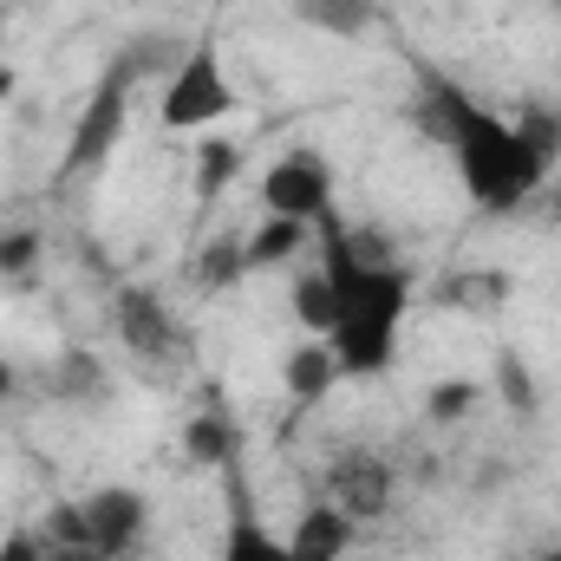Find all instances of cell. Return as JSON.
<instances>
[{
    "instance_id": "obj_1",
    "label": "cell",
    "mask_w": 561,
    "mask_h": 561,
    "mask_svg": "<svg viewBox=\"0 0 561 561\" xmlns=\"http://www.w3.org/2000/svg\"><path fill=\"white\" fill-rule=\"evenodd\" d=\"M419 112H424V131L444 138L463 196H470L483 216H516V209H529V203L542 196L549 163L529 150V138H523L516 118L490 112L483 99H470L457 79H437V72L419 79Z\"/></svg>"
},
{
    "instance_id": "obj_2",
    "label": "cell",
    "mask_w": 561,
    "mask_h": 561,
    "mask_svg": "<svg viewBox=\"0 0 561 561\" xmlns=\"http://www.w3.org/2000/svg\"><path fill=\"white\" fill-rule=\"evenodd\" d=\"M320 268L333 280V327L327 346L340 359V379H379L399 359V327L412 307V275L359 242L340 216H320Z\"/></svg>"
},
{
    "instance_id": "obj_3",
    "label": "cell",
    "mask_w": 561,
    "mask_h": 561,
    "mask_svg": "<svg viewBox=\"0 0 561 561\" xmlns=\"http://www.w3.org/2000/svg\"><path fill=\"white\" fill-rule=\"evenodd\" d=\"M236 112H242V92H236L229 72H222L216 39H196V46L183 53V66L163 79L157 118H163L170 131H203V125H222V118H236Z\"/></svg>"
},
{
    "instance_id": "obj_4",
    "label": "cell",
    "mask_w": 561,
    "mask_h": 561,
    "mask_svg": "<svg viewBox=\"0 0 561 561\" xmlns=\"http://www.w3.org/2000/svg\"><path fill=\"white\" fill-rule=\"evenodd\" d=\"M144 79L131 72V59L125 53H112L105 59V72H99V85H92V99H85V112H79V125H72V138H66V170H99L118 138H125V118H131V92H138Z\"/></svg>"
},
{
    "instance_id": "obj_5",
    "label": "cell",
    "mask_w": 561,
    "mask_h": 561,
    "mask_svg": "<svg viewBox=\"0 0 561 561\" xmlns=\"http://www.w3.org/2000/svg\"><path fill=\"white\" fill-rule=\"evenodd\" d=\"M150 523L157 510L131 483H99L92 496H79V536L99 561H138L150 542Z\"/></svg>"
},
{
    "instance_id": "obj_6",
    "label": "cell",
    "mask_w": 561,
    "mask_h": 561,
    "mask_svg": "<svg viewBox=\"0 0 561 561\" xmlns=\"http://www.w3.org/2000/svg\"><path fill=\"white\" fill-rule=\"evenodd\" d=\"M262 209L287 222H320L333 216V170L320 150H287L262 170Z\"/></svg>"
},
{
    "instance_id": "obj_7",
    "label": "cell",
    "mask_w": 561,
    "mask_h": 561,
    "mask_svg": "<svg viewBox=\"0 0 561 561\" xmlns=\"http://www.w3.org/2000/svg\"><path fill=\"white\" fill-rule=\"evenodd\" d=\"M392 490H399V470L379 450H366V444H353V450H340L327 463V503H340L353 523L386 516L392 510Z\"/></svg>"
},
{
    "instance_id": "obj_8",
    "label": "cell",
    "mask_w": 561,
    "mask_h": 561,
    "mask_svg": "<svg viewBox=\"0 0 561 561\" xmlns=\"http://www.w3.org/2000/svg\"><path fill=\"white\" fill-rule=\"evenodd\" d=\"M112 327H118V340L138 353V359H170L176 353V320H170V307L150 294V287H118L112 294Z\"/></svg>"
},
{
    "instance_id": "obj_9",
    "label": "cell",
    "mask_w": 561,
    "mask_h": 561,
    "mask_svg": "<svg viewBox=\"0 0 561 561\" xmlns=\"http://www.w3.org/2000/svg\"><path fill=\"white\" fill-rule=\"evenodd\" d=\"M353 536H359V523L340 510V503H313L300 523H294V536H287V549L300 561H340L353 549Z\"/></svg>"
},
{
    "instance_id": "obj_10",
    "label": "cell",
    "mask_w": 561,
    "mask_h": 561,
    "mask_svg": "<svg viewBox=\"0 0 561 561\" xmlns=\"http://www.w3.org/2000/svg\"><path fill=\"white\" fill-rule=\"evenodd\" d=\"M280 386H287L294 405H320V399L340 386V359H333V346H327V340H300V346L287 353V366H280Z\"/></svg>"
},
{
    "instance_id": "obj_11",
    "label": "cell",
    "mask_w": 561,
    "mask_h": 561,
    "mask_svg": "<svg viewBox=\"0 0 561 561\" xmlns=\"http://www.w3.org/2000/svg\"><path fill=\"white\" fill-rule=\"evenodd\" d=\"M307 229H313V222L262 216V222L249 229V275H268V268H280V262H294V255L307 249Z\"/></svg>"
},
{
    "instance_id": "obj_12",
    "label": "cell",
    "mask_w": 561,
    "mask_h": 561,
    "mask_svg": "<svg viewBox=\"0 0 561 561\" xmlns=\"http://www.w3.org/2000/svg\"><path fill=\"white\" fill-rule=\"evenodd\" d=\"M249 280V236H216L196 255V294H229Z\"/></svg>"
},
{
    "instance_id": "obj_13",
    "label": "cell",
    "mask_w": 561,
    "mask_h": 561,
    "mask_svg": "<svg viewBox=\"0 0 561 561\" xmlns=\"http://www.w3.org/2000/svg\"><path fill=\"white\" fill-rule=\"evenodd\" d=\"M307 26H320V33H340V39H359L373 20H379V0H300L294 7Z\"/></svg>"
},
{
    "instance_id": "obj_14",
    "label": "cell",
    "mask_w": 561,
    "mask_h": 561,
    "mask_svg": "<svg viewBox=\"0 0 561 561\" xmlns=\"http://www.w3.org/2000/svg\"><path fill=\"white\" fill-rule=\"evenodd\" d=\"M287 307H294V320H300L313 340H327V327H333V280H327V268L294 275V287H287Z\"/></svg>"
},
{
    "instance_id": "obj_15",
    "label": "cell",
    "mask_w": 561,
    "mask_h": 561,
    "mask_svg": "<svg viewBox=\"0 0 561 561\" xmlns=\"http://www.w3.org/2000/svg\"><path fill=\"white\" fill-rule=\"evenodd\" d=\"M222 561H300L275 529H262L255 516H236L229 536H222Z\"/></svg>"
},
{
    "instance_id": "obj_16",
    "label": "cell",
    "mask_w": 561,
    "mask_h": 561,
    "mask_svg": "<svg viewBox=\"0 0 561 561\" xmlns=\"http://www.w3.org/2000/svg\"><path fill=\"white\" fill-rule=\"evenodd\" d=\"M53 399H72V405H99L105 399V366L92 353H66L53 366Z\"/></svg>"
},
{
    "instance_id": "obj_17",
    "label": "cell",
    "mask_w": 561,
    "mask_h": 561,
    "mask_svg": "<svg viewBox=\"0 0 561 561\" xmlns=\"http://www.w3.org/2000/svg\"><path fill=\"white\" fill-rule=\"evenodd\" d=\"M39 255H46L39 229H0V280L33 287V275H39Z\"/></svg>"
},
{
    "instance_id": "obj_18",
    "label": "cell",
    "mask_w": 561,
    "mask_h": 561,
    "mask_svg": "<svg viewBox=\"0 0 561 561\" xmlns=\"http://www.w3.org/2000/svg\"><path fill=\"white\" fill-rule=\"evenodd\" d=\"M183 450L196 457V463H236V424L229 419H190V431H183Z\"/></svg>"
},
{
    "instance_id": "obj_19",
    "label": "cell",
    "mask_w": 561,
    "mask_h": 561,
    "mask_svg": "<svg viewBox=\"0 0 561 561\" xmlns=\"http://www.w3.org/2000/svg\"><path fill=\"white\" fill-rule=\"evenodd\" d=\"M196 170H203V176H196V196H203V203H216V196L229 190V176L242 170V144H236V138H209Z\"/></svg>"
},
{
    "instance_id": "obj_20",
    "label": "cell",
    "mask_w": 561,
    "mask_h": 561,
    "mask_svg": "<svg viewBox=\"0 0 561 561\" xmlns=\"http://www.w3.org/2000/svg\"><path fill=\"white\" fill-rule=\"evenodd\" d=\"M523 125V138H529V150L549 163V176H556V163H561V112H549V105H536V112H523L516 118Z\"/></svg>"
},
{
    "instance_id": "obj_21",
    "label": "cell",
    "mask_w": 561,
    "mask_h": 561,
    "mask_svg": "<svg viewBox=\"0 0 561 561\" xmlns=\"http://www.w3.org/2000/svg\"><path fill=\"white\" fill-rule=\"evenodd\" d=\"M477 405V379H444L431 399H424V419H437V424H450V419H463Z\"/></svg>"
},
{
    "instance_id": "obj_22",
    "label": "cell",
    "mask_w": 561,
    "mask_h": 561,
    "mask_svg": "<svg viewBox=\"0 0 561 561\" xmlns=\"http://www.w3.org/2000/svg\"><path fill=\"white\" fill-rule=\"evenodd\" d=\"M496 379H503V399H510L516 412H529V405H536L529 373H523V359H516V353H496Z\"/></svg>"
},
{
    "instance_id": "obj_23",
    "label": "cell",
    "mask_w": 561,
    "mask_h": 561,
    "mask_svg": "<svg viewBox=\"0 0 561 561\" xmlns=\"http://www.w3.org/2000/svg\"><path fill=\"white\" fill-rule=\"evenodd\" d=\"M0 561H46V536L39 529H7L0 536Z\"/></svg>"
},
{
    "instance_id": "obj_24",
    "label": "cell",
    "mask_w": 561,
    "mask_h": 561,
    "mask_svg": "<svg viewBox=\"0 0 561 561\" xmlns=\"http://www.w3.org/2000/svg\"><path fill=\"white\" fill-rule=\"evenodd\" d=\"M46 561H99L92 549H59V542H46Z\"/></svg>"
},
{
    "instance_id": "obj_25",
    "label": "cell",
    "mask_w": 561,
    "mask_h": 561,
    "mask_svg": "<svg viewBox=\"0 0 561 561\" xmlns=\"http://www.w3.org/2000/svg\"><path fill=\"white\" fill-rule=\"evenodd\" d=\"M7 399H13V366L0 359V405H7Z\"/></svg>"
},
{
    "instance_id": "obj_26",
    "label": "cell",
    "mask_w": 561,
    "mask_h": 561,
    "mask_svg": "<svg viewBox=\"0 0 561 561\" xmlns=\"http://www.w3.org/2000/svg\"><path fill=\"white\" fill-rule=\"evenodd\" d=\"M549 203H556V216H561V176H556V190H549Z\"/></svg>"
},
{
    "instance_id": "obj_27",
    "label": "cell",
    "mask_w": 561,
    "mask_h": 561,
    "mask_svg": "<svg viewBox=\"0 0 561 561\" xmlns=\"http://www.w3.org/2000/svg\"><path fill=\"white\" fill-rule=\"evenodd\" d=\"M536 561H561V549H542V556H536Z\"/></svg>"
},
{
    "instance_id": "obj_28",
    "label": "cell",
    "mask_w": 561,
    "mask_h": 561,
    "mask_svg": "<svg viewBox=\"0 0 561 561\" xmlns=\"http://www.w3.org/2000/svg\"><path fill=\"white\" fill-rule=\"evenodd\" d=\"M183 7H216V0H183Z\"/></svg>"
}]
</instances>
